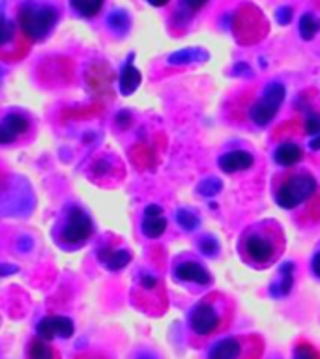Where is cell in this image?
Listing matches in <instances>:
<instances>
[{
  "label": "cell",
  "instance_id": "cell-29",
  "mask_svg": "<svg viewBox=\"0 0 320 359\" xmlns=\"http://www.w3.org/2000/svg\"><path fill=\"white\" fill-rule=\"evenodd\" d=\"M73 359H109L105 353L101 352H84V353H79L77 358Z\"/></svg>",
  "mask_w": 320,
  "mask_h": 359
},
{
  "label": "cell",
  "instance_id": "cell-19",
  "mask_svg": "<svg viewBox=\"0 0 320 359\" xmlns=\"http://www.w3.org/2000/svg\"><path fill=\"white\" fill-rule=\"evenodd\" d=\"M300 36H302L305 41L313 39L316 36V32L320 30V21L313 13H303L302 19H300Z\"/></svg>",
  "mask_w": 320,
  "mask_h": 359
},
{
  "label": "cell",
  "instance_id": "cell-21",
  "mask_svg": "<svg viewBox=\"0 0 320 359\" xmlns=\"http://www.w3.org/2000/svg\"><path fill=\"white\" fill-rule=\"evenodd\" d=\"M294 359H320V352L307 341H300L294 346Z\"/></svg>",
  "mask_w": 320,
  "mask_h": 359
},
{
  "label": "cell",
  "instance_id": "cell-16",
  "mask_svg": "<svg viewBox=\"0 0 320 359\" xmlns=\"http://www.w3.org/2000/svg\"><path fill=\"white\" fill-rule=\"evenodd\" d=\"M140 72L131 64V62H126V66L122 67L120 72V77H118V90L122 95H131L135 90L140 86Z\"/></svg>",
  "mask_w": 320,
  "mask_h": 359
},
{
  "label": "cell",
  "instance_id": "cell-27",
  "mask_svg": "<svg viewBox=\"0 0 320 359\" xmlns=\"http://www.w3.org/2000/svg\"><path fill=\"white\" fill-rule=\"evenodd\" d=\"M292 19V10L288 8V6H285V8H279L277 10V21H279V25H288Z\"/></svg>",
  "mask_w": 320,
  "mask_h": 359
},
{
  "label": "cell",
  "instance_id": "cell-14",
  "mask_svg": "<svg viewBox=\"0 0 320 359\" xmlns=\"http://www.w3.org/2000/svg\"><path fill=\"white\" fill-rule=\"evenodd\" d=\"M27 359H62L60 352L51 344L49 339L32 337L27 344Z\"/></svg>",
  "mask_w": 320,
  "mask_h": 359
},
{
  "label": "cell",
  "instance_id": "cell-8",
  "mask_svg": "<svg viewBox=\"0 0 320 359\" xmlns=\"http://www.w3.org/2000/svg\"><path fill=\"white\" fill-rule=\"evenodd\" d=\"M75 331V325H73L72 318L67 316H58V314H51V316H45L38 322L36 325V333L44 339H69Z\"/></svg>",
  "mask_w": 320,
  "mask_h": 359
},
{
  "label": "cell",
  "instance_id": "cell-6",
  "mask_svg": "<svg viewBox=\"0 0 320 359\" xmlns=\"http://www.w3.org/2000/svg\"><path fill=\"white\" fill-rule=\"evenodd\" d=\"M264 353L262 337L255 333L219 339L208 348L204 359H260Z\"/></svg>",
  "mask_w": 320,
  "mask_h": 359
},
{
  "label": "cell",
  "instance_id": "cell-5",
  "mask_svg": "<svg viewBox=\"0 0 320 359\" xmlns=\"http://www.w3.org/2000/svg\"><path fill=\"white\" fill-rule=\"evenodd\" d=\"M94 234V223L83 208L69 206L56 226V243L62 249H79Z\"/></svg>",
  "mask_w": 320,
  "mask_h": 359
},
{
  "label": "cell",
  "instance_id": "cell-2",
  "mask_svg": "<svg viewBox=\"0 0 320 359\" xmlns=\"http://www.w3.org/2000/svg\"><path fill=\"white\" fill-rule=\"evenodd\" d=\"M234 320V302L223 292H212L199 299L189 313V331L196 341H208L229 330Z\"/></svg>",
  "mask_w": 320,
  "mask_h": 359
},
{
  "label": "cell",
  "instance_id": "cell-32",
  "mask_svg": "<svg viewBox=\"0 0 320 359\" xmlns=\"http://www.w3.org/2000/svg\"><path fill=\"white\" fill-rule=\"evenodd\" d=\"M309 148H311V150H320V133L319 135H314L313 139H311V142H309Z\"/></svg>",
  "mask_w": 320,
  "mask_h": 359
},
{
  "label": "cell",
  "instance_id": "cell-9",
  "mask_svg": "<svg viewBox=\"0 0 320 359\" xmlns=\"http://www.w3.org/2000/svg\"><path fill=\"white\" fill-rule=\"evenodd\" d=\"M174 280L178 283H193V285L206 286L212 283V275L196 260H180L173 269Z\"/></svg>",
  "mask_w": 320,
  "mask_h": 359
},
{
  "label": "cell",
  "instance_id": "cell-3",
  "mask_svg": "<svg viewBox=\"0 0 320 359\" xmlns=\"http://www.w3.org/2000/svg\"><path fill=\"white\" fill-rule=\"evenodd\" d=\"M319 195V184L313 174L307 170H288L275 185V202L277 206L294 212L307 201Z\"/></svg>",
  "mask_w": 320,
  "mask_h": 359
},
{
  "label": "cell",
  "instance_id": "cell-28",
  "mask_svg": "<svg viewBox=\"0 0 320 359\" xmlns=\"http://www.w3.org/2000/svg\"><path fill=\"white\" fill-rule=\"evenodd\" d=\"M311 269H313V273L320 279V249L311 258Z\"/></svg>",
  "mask_w": 320,
  "mask_h": 359
},
{
  "label": "cell",
  "instance_id": "cell-33",
  "mask_svg": "<svg viewBox=\"0 0 320 359\" xmlns=\"http://www.w3.org/2000/svg\"><path fill=\"white\" fill-rule=\"evenodd\" d=\"M148 4L154 6V8H161V6H167L171 0H146Z\"/></svg>",
  "mask_w": 320,
  "mask_h": 359
},
{
  "label": "cell",
  "instance_id": "cell-25",
  "mask_svg": "<svg viewBox=\"0 0 320 359\" xmlns=\"http://www.w3.org/2000/svg\"><path fill=\"white\" fill-rule=\"evenodd\" d=\"M218 241L213 240V238H202L201 240V251L206 255V257H213L215 252H218Z\"/></svg>",
  "mask_w": 320,
  "mask_h": 359
},
{
  "label": "cell",
  "instance_id": "cell-4",
  "mask_svg": "<svg viewBox=\"0 0 320 359\" xmlns=\"http://www.w3.org/2000/svg\"><path fill=\"white\" fill-rule=\"evenodd\" d=\"M56 21H58V11L55 6L38 0H25L17 10V25L22 34L32 41L47 38L55 28Z\"/></svg>",
  "mask_w": 320,
  "mask_h": 359
},
{
  "label": "cell",
  "instance_id": "cell-30",
  "mask_svg": "<svg viewBox=\"0 0 320 359\" xmlns=\"http://www.w3.org/2000/svg\"><path fill=\"white\" fill-rule=\"evenodd\" d=\"M129 120H131V116H129L128 112H118L116 114V123L120 126V128H126V126H129Z\"/></svg>",
  "mask_w": 320,
  "mask_h": 359
},
{
  "label": "cell",
  "instance_id": "cell-7",
  "mask_svg": "<svg viewBox=\"0 0 320 359\" xmlns=\"http://www.w3.org/2000/svg\"><path fill=\"white\" fill-rule=\"evenodd\" d=\"M286 90L281 83H269L266 88H264V94L258 97L255 103L249 109V120H251L255 126L258 128H266L272 120L275 118V114L279 112L281 103L285 101Z\"/></svg>",
  "mask_w": 320,
  "mask_h": 359
},
{
  "label": "cell",
  "instance_id": "cell-15",
  "mask_svg": "<svg viewBox=\"0 0 320 359\" xmlns=\"http://www.w3.org/2000/svg\"><path fill=\"white\" fill-rule=\"evenodd\" d=\"M303 159V150L302 146L294 144V142H283L275 148L274 151V161L281 167H286L291 168L294 165Z\"/></svg>",
  "mask_w": 320,
  "mask_h": 359
},
{
  "label": "cell",
  "instance_id": "cell-26",
  "mask_svg": "<svg viewBox=\"0 0 320 359\" xmlns=\"http://www.w3.org/2000/svg\"><path fill=\"white\" fill-rule=\"evenodd\" d=\"M212 184H215V178H210V180H206V182H202L201 187H199V191H201V193L204 196L215 195V193H218V191L221 189V184L213 185V187H212Z\"/></svg>",
  "mask_w": 320,
  "mask_h": 359
},
{
  "label": "cell",
  "instance_id": "cell-11",
  "mask_svg": "<svg viewBox=\"0 0 320 359\" xmlns=\"http://www.w3.org/2000/svg\"><path fill=\"white\" fill-rule=\"evenodd\" d=\"M163 210L161 206L157 204H148L145 210V219L140 223V230L142 234L148 238V240H156V238H161L167 230V219L161 215Z\"/></svg>",
  "mask_w": 320,
  "mask_h": 359
},
{
  "label": "cell",
  "instance_id": "cell-17",
  "mask_svg": "<svg viewBox=\"0 0 320 359\" xmlns=\"http://www.w3.org/2000/svg\"><path fill=\"white\" fill-rule=\"evenodd\" d=\"M103 2L105 0H69L72 10L84 19H94L103 8Z\"/></svg>",
  "mask_w": 320,
  "mask_h": 359
},
{
  "label": "cell",
  "instance_id": "cell-13",
  "mask_svg": "<svg viewBox=\"0 0 320 359\" xmlns=\"http://www.w3.org/2000/svg\"><path fill=\"white\" fill-rule=\"evenodd\" d=\"M98 260L103 268L109 271H120L131 262V255L126 249H114V247H101L98 249Z\"/></svg>",
  "mask_w": 320,
  "mask_h": 359
},
{
  "label": "cell",
  "instance_id": "cell-18",
  "mask_svg": "<svg viewBox=\"0 0 320 359\" xmlns=\"http://www.w3.org/2000/svg\"><path fill=\"white\" fill-rule=\"evenodd\" d=\"M292 266L291 262H286L279 271V279L275 280L272 288H269V294L275 297H281V296H286L288 292H291V286H292Z\"/></svg>",
  "mask_w": 320,
  "mask_h": 359
},
{
  "label": "cell",
  "instance_id": "cell-20",
  "mask_svg": "<svg viewBox=\"0 0 320 359\" xmlns=\"http://www.w3.org/2000/svg\"><path fill=\"white\" fill-rule=\"evenodd\" d=\"M107 25L116 32H126L129 30V15L126 11H112L111 15L107 17Z\"/></svg>",
  "mask_w": 320,
  "mask_h": 359
},
{
  "label": "cell",
  "instance_id": "cell-24",
  "mask_svg": "<svg viewBox=\"0 0 320 359\" xmlns=\"http://www.w3.org/2000/svg\"><path fill=\"white\" fill-rule=\"evenodd\" d=\"M303 129H305V133L311 135V137L319 135L320 133V112L309 111L307 116H305V126H303Z\"/></svg>",
  "mask_w": 320,
  "mask_h": 359
},
{
  "label": "cell",
  "instance_id": "cell-10",
  "mask_svg": "<svg viewBox=\"0 0 320 359\" xmlns=\"http://www.w3.org/2000/svg\"><path fill=\"white\" fill-rule=\"evenodd\" d=\"M30 120L21 112H8L0 123V144H11L19 137L28 133Z\"/></svg>",
  "mask_w": 320,
  "mask_h": 359
},
{
  "label": "cell",
  "instance_id": "cell-22",
  "mask_svg": "<svg viewBox=\"0 0 320 359\" xmlns=\"http://www.w3.org/2000/svg\"><path fill=\"white\" fill-rule=\"evenodd\" d=\"M176 221H178V224L184 230H195L201 224L199 217H196L195 213H191L189 210H178L176 212Z\"/></svg>",
  "mask_w": 320,
  "mask_h": 359
},
{
  "label": "cell",
  "instance_id": "cell-31",
  "mask_svg": "<svg viewBox=\"0 0 320 359\" xmlns=\"http://www.w3.org/2000/svg\"><path fill=\"white\" fill-rule=\"evenodd\" d=\"M135 359H157V358L152 352H148V350H140V352H137Z\"/></svg>",
  "mask_w": 320,
  "mask_h": 359
},
{
  "label": "cell",
  "instance_id": "cell-1",
  "mask_svg": "<svg viewBox=\"0 0 320 359\" xmlns=\"http://www.w3.org/2000/svg\"><path fill=\"white\" fill-rule=\"evenodd\" d=\"M285 232L274 219L249 224L238 240L241 260L255 269H266L275 264L285 251Z\"/></svg>",
  "mask_w": 320,
  "mask_h": 359
},
{
  "label": "cell",
  "instance_id": "cell-23",
  "mask_svg": "<svg viewBox=\"0 0 320 359\" xmlns=\"http://www.w3.org/2000/svg\"><path fill=\"white\" fill-rule=\"evenodd\" d=\"M208 0H182L178 6V11L182 13L184 19H189L191 15H195L196 11L206 6Z\"/></svg>",
  "mask_w": 320,
  "mask_h": 359
},
{
  "label": "cell",
  "instance_id": "cell-12",
  "mask_svg": "<svg viewBox=\"0 0 320 359\" xmlns=\"http://www.w3.org/2000/svg\"><path fill=\"white\" fill-rule=\"evenodd\" d=\"M219 168L227 174L244 172L247 168H251L255 165V157L253 154L246 150H230L227 154L219 157Z\"/></svg>",
  "mask_w": 320,
  "mask_h": 359
}]
</instances>
